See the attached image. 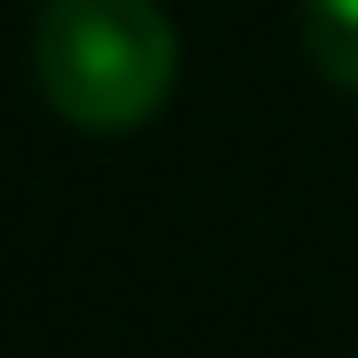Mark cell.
<instances>
[{
	"mask_svg": "<svg viewBox=\"0 0 358 358\" xmlns=\"http://www.w3.org/2000/svg\"><path fill=\"white\" fill-rule=\"evenodd\" d=\"M31 71L55 117L133 133L171 101L179 39L156 0H47L31 24Z\"/></svg>",
	"mask_w": 358,
	"mask_h": 358,
	"instance_id": "obj_1",
	"label": "cell"
},
{
	"mask_svg": "<svg viewBox=\"0 0 358 358\" xmlns=\"http://www.w3.org/2000/svg\"><path fill=\"white\" fill-rule=\"evenodd\" d=\"M304 47L335 86L358 94V0H304Z\"/></svg>",
	"mask_w": 358,
	"mask_h": 358,
	"instance_id": "obj_2",
	"label": "cell"
}]
</instances>
